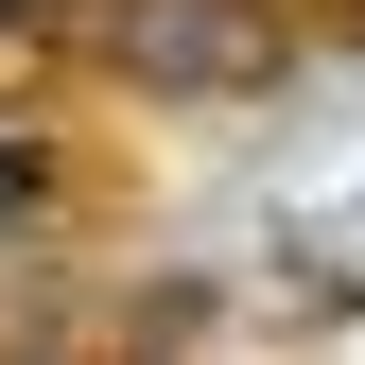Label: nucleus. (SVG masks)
<instances>
[{"instance_id": "f257e3e1", "label": "nucleus", "mask_w": 365, "mask_h": 365, "mask_svg": "<svg viewBox=\"0 0 365 365\" xmlns=\"http://www.w3.org/2000/svg\"><path fill=\"white\" fill-rule=\"evenodd\" d=\"M87 53L122 87H157V105H261L296 70V35H279V0H105Z\"/></svg>"}, {"instance_id": "f03ea898", "label": "nucleus", "mask_w": 365, "mask_h": 365, "mask_svg": "<svg viewBox=\"0 0 365 365\" xmlns=\"http://www.w3.org/2000/svg\"><path fill=\"white\" fill-rule=\"evenodd\" d=\"M18 18H35V0H0V35H18Z\"/></svg>"}]
</instances>
